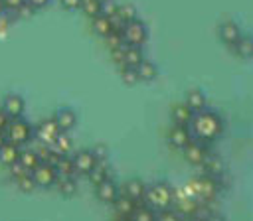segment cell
Instances as JSON below:
<instances>
[{
	"mask_svg": "<svg viewBox=\"0 0 253 221\" xmlns=\"http://www.w3.org/2000/svg\"><path fill=\"white\" fill-rule=\"evenodd\" d=\"M190 126H192V132H194V136L198 138V140H202V142H211L213 138H217L219 136V132H221V120L217 118V114H213V112H210V110H198L196 114H194V118H192V122H190Z\"/></svg>",
	"mask_w": 253,
	"mask_h": 221,
	"instance_id": "6da1fadb",
	"label": "cell"
},
{
	"mask_svg": "<svg viewBox=\"0 0 253 221\" xmlns=\"http://www.w3.org/2000/svg\"><path fill=\"white\" fill-rule=\"evenodd\" d=\"M217 182L211 178V176H204V178H198V180H192L186 187H184V193L194 197L198 203H211L217 195Z\"/></svg>",
	"mask_w": 253,
	"mask_h": 221,
	"instance_id": "7a4b0ae2",
	"label": "cell"
},
{
	"mask_svg": "<svg viewBox=\"0 0 253 221\" xmlns=\"http://www.w3.org/2000/svg\"><path fill=\"white\" fill-rule=\"evenodd\" d=\"M144 201L148 203V207H152L156 211L168 209V207H172V201H174V187L168 185L166 182H156L146 187Z\"/></svg>",
	"mask_w": 253,
	"mask_h": 221,
	"instance_id": "3957f363",
	"label": "cell"
},
{
	"mask_svg": "<svg viewBox=\"0 0 253 221\" xmlns=\"http://www.w3.org/2000/svg\"><path fill=\"white\" fill-rule=\"evenodd\" d=\"M4 134H6V140H8V142H12V144H16V146H22V144H26V142L32 138L34 126H32L28 120H24L22 116L10 118L8 126L4 128Z\"/></svg>",
	"mask_w": 253,
	"mask_h": 221,
	"instance_id": "277c9868",
	"label": "cell"
},
{
	"mask_svg": "<svg viewBox=\"0 0 253 221\" xmlns=\"http://www.w3.org/2000/svg\"><path fill=\"white\" fill-rule=\"evenodd\" d=\"M146 37H148V30H146V26L136 18V20H132V22H128V24H125V28H123V39H125V43L126 45H144V41H146Z\"/></svg>",
	"mask_w": 253,
	"mask_h": 221,
	"instance_id": "5b68a950",
	"label": "cell"
},
{
	"mask_svg": "<svg viewBox=\"0 0 253 221\" xmlns=\"http://www.w3.org/2000/svg\"><path fill=\"white\" fill-rule=\"evenodd\" d=\"M59 132H61V130H59L57 122L53 120V116H51V118H43V120L34 128L36 138H38L42 144H45V146H51Z\"/></svg>",
	"mask_w": 253,
	"mask_h": 221,
	"instance_id": "8992f818",
	"label": "cell"
},
{
	"mask_svg": "<svg viewBox=\"0 0 253 221\" xmlns=\"http://www.w3.org/2000/svg\"><path fill=\"white\" fill-rule=\"evenodd\" d=\"M30 174H32V178H34V182H36L38 187H47V185L55 184V180H57L55 168L49 166V164H43V162H40Z\"/></svg>",
	"mask_w": 253,
	"mask_h": 221,
	"instance_id": "52a82bcc",
	"label": "cell"
},
{
	"mask_svg": "<svg viewBox=\"0 0 253 221\" xmlns=\"http://www.w3.org/2000/svg\"><path fill=\"white\" fill-rule=\"evenodd\" d=\"M182 150H184V158H186L190 164H194V166H202L204 158L208 156L206 142H202V140H194V138H192Z\"/></svg>",
	"mask_w": 253,
	"mask_h": 221,
	"instance_id": "ba28073f",
	"label": "cell"
},
{
	"mask_svg": "<svg viewBox=\"0 0 253 221\" xmlns=\"http://www.w3.org/2000/svg\"><path fill=\"white\" fill-rule=\"evenodd\" d=\"M2 110H4L10 118H18V116H22L24 110H26V101H24L20 95L10 93V95H6L4 101H2Z\"/></svg>",
	"mask_w": 253,
	"mask_h": 221,
	"instance_id": "9c48e42d",
	"label": "cell"
},
{
	"mask_svg": "<svg viewBox=\"0 0 253 221\" xmlns=\"http://www.w3.org/2000/svg\"><path fill=\"white\" fill-rule=\"evenodd\" d=\"M71 160H73V168L77 174H89L93 166L97 164V158L93 156L91 150H79Z\"/></svg>",
	"mask_w": 253,
	"mask_h": 221,
	"instance_id": "30bf717a",
	"label": "cell"
},
{
	"mask_svg": "<svg viewBox=\"0 0 253 221\" xmlns=\"http://www.w3.org/2000/svg\"><path fill=\"white\" fill-rule=\"evenodd\" d=\"M217 36H219V39H221L223 43L233 45V43L241 37V32H239V26H237L235 22L225 20V22H221V24L217 26Z\"/></svg>",
	"mask_w": 253,
	"mask_h": 221,
	"instance_id": "8fae6325",
	"label": "cell"
},
{
	"mask_svg": "<svg viewBox=\"0 0 253 221\" xmlns=\"http://www.w3.org/2000/svg\"><path fill=\"white\" fill-rule=\"evenodd\" d=\"M95 193H97L99 201H103V203H113V201L117 199V195H119V185H117L111 178H107V180H103L101 184H97Z\"/></svg>",
	"mask_w": 253,
	"mask_h": 221,
	"instance_id": "7c38bea8",
	"label": "cell"
},
{
	"mask_svg": "<svg viewBox=\"0 0 253 221\" xmlns=\"http://www.w3.org/2000/svg\"><path fill=\"white\" fill-rule=\"evenodd\" d=\"M53 120L57 122L59 130L69 132V130H73L75 124H77V114H75L71 109H57L55 114H53Z\"/></svg>",
	"mask_w": 253,
	"mask_h": 221,
	"instance_id": "4fadbf2b",
	"label": "cell"
},
{
	"mask_svg": "<svg viewBox=\"0 0 253 221\" xmlns=\"http://www.w3.org/2000/svg\"><path fill=\"white\" fill-rule=\"evenodd\" d=\"M168 140L174 148H184L190 140H192V132L188 126H180V124H174L168 132Z\"/></svg>",
	"mask_w": 253,
	"mask_h": 221,
	"instance_id": "5bb4252c",
	"label": "cell"
},
{
	"mask_svg": "<svg viewBox=\"0 0 253 221\" xmlns=\"http://www.w3.org/2000/svg\"><path fill=\"white\" fill-rule=\"evenodd\" d=\"M113 205H115L117 215H121V217H132L134 209L138 207V201L130 199V197H128V195H125V193H119V195H117V199L113 201Z\"/></svg>",
	"mask_w": 253,
	"mask_h": 221,
	"instance_id": "9a60e30c",
	"label": "cell"
},
{
	"mask_svg": "<svg viewBox=\"0 0 253 221\" xmlns=\"http://www.w3.org/2000/svg\"><path fill=\"white\" fill-rule=\"evenodd\" d=\"M194 114L196 112L186 103H180V105H176L172 109V120H174V124H180V126H190Z\"/></svg>",
	"mask_w": 253,
	"mask_h": 221,
	"instance_id": "2e32d148",
	"label": "cell"
},
{
	"mask_svg": "<svg viewBox=\"0 0 253 221\" xmlns=\"http://www.w3.org/2000/svg\"><path fill=\"white\" fill-rule=\"evenodd\" d=\"M144 191H146V185H144L140 180H136V178L128 180V182L123 185V193H125V195H128L130 199L138 201V203L144 199Z\"/></svg>",
	"mask_w": 253,
	"mask_h": 221,
	"instance_id": "e0dca14e",
	"label": "cell"
},
{
	"mask_svg": "<svg viewBox=\"0 0 253 221\" xmlns=\"http://www.w3.org/2000/svg\"><path fill=\"white\" fill-rule=\"evenodd\" d=\"M18 156H20V146H16V144H12L8 140L0 146V164L12 166V164L18 162Z\"/></svg>",
	"mask_w": 253,
	"mask_h": 221,
	"instance_id": "ac0fdd59",
	"label": "cell"
},
{
	"mask_svg": "<svg viewBox=\"0 0 253 221\" xmlns=\"http://www.w3.org/2000/svg\"><path fill=\"white\" fill-rule=\"evenodd\" d=\"M231 47H233V53H235L237 57H241V59H249V57H253V37H245V36H241Z\"/></svg>",
	"mask_w": 253,
	"mask_h": 221,
	"instance_id": "d6986e66",
	"label": "cell"
},
{
	"mask_svg": "<svg viewBox=\"0 0 253 221\" xmlns=\"http://www.w3.org/2000/svg\"><path fill=\"white\" fill-rule=\"evenodd\" d=\"M194 112H198V110H204L206 109V95L200 91V89H192V91H188L186 93V101H184Z\"/></svg>",
	"mask_w": 253,
	"mask_h": 221,
	"instance_id": "ffe728a7",
	"label": "cell"
},
{
	"mask_svg": "<svg viewBox=\"0 0 253 221\" xmlns=\"http://www.w3.org/2000/svg\"><path fill=\"white\" fill-rule=\"evenodd\" d=\"M134 69H136L140 81H152V79H156V75H158L156 65H154L152 61H148V59H142Z\"/></svg>",
	"mask_w": 253,
	"mask_h": 221,
	"instance_id": "44dd1931",
	"label": "cell"
},
{
	"mask_svg": "<svg viewBox=\"0 0 253 221\" xmlns=\"http://www.w3.org/2000/svg\"><path fill=\"white\" fill-rule=\"evenodd\" d=\"M202 168H204V170L208 172V176H211V178H215V176H219V174L223 172V164H221V160H219L217 156L210 154V152H208V156L204 158Z\"/></svg>",
	"mask_w": 253,
	"mask_h": 221,
	"instance_id": "7402d4cb",
	"label": "cell"
},
{
	"mask_svg": "<svg viewBox=\"0 0 253 221\" xmlns=\"http://www.w3.org/2000/svg\"><path fill=\"white\" fill-rule=\"evenodd\" d=\"M142 59H144V53L140 45H125V65L136 67Z\"/></svg>",
	"mask_w": 253,
	"mask_h": 221,
	"instance_id": "603a6c76",
	"label": "cell"
},
{
	"mask_svg": "<svg viewBox=\"0 0 253 221\" xmlns=\"http://www.w3.org/2000/svg\"><path fill=\"white\" fill-rule=\"evenodd\" d=\"M18 164L24 166L28 172H32L38 164H40V156L36 150H20V156H18Z\"/></svg>",
	"mask_w": 253,
	"mask_h": 221,
	"instance_id": "cb8c5ba5",
	"label": "cell"
},
{
	"mask_svg": "<svg viewBox=\"0 0 253 221\" xmlns=\"http://www.w3.org/2000/svg\"><path fill=\"white\" fill-rule=\"evenodd\" d=\"M55 168V174L57 178H71L75 174V168H73V160L67 158L65 154H61V158L57 160V164L53 166Z\"/></svg>",
	"mask_w": 253,
	"mask_h": 221,
	"instance_id": "d4e9b609",
	"label": "cell"
},
{
	"mask_svg": "<svg viewBox=\"0 0 253 221\" xmlns=\"http://www.w3.org/2000/svg\"><path fill=\"white\" fill-rule=\"evenodd\" d=\"M91 20H93V32H95L97 36H101V37H105V36L113 30L111 18H107V16H103V14L95 16V18H91Z\"/></svg>",
	"mask_w": 253,
	"mask_h": 221,
	"instance_id": "484cf974",
	"label": "cell"
},
{
	"mask_svg": "<svg viewBox=\"0 0 253 221\" xmlns=\"http://www.w3.org/2000/svg\"><path fill=\"white\" fill-rule=\"evenodd\" d=\"M89 176V180H91V184H101L103 180H107L109 176H111V170L107 168V164L105 162H97L95 166H93V170L87 174Z\"/></svg>",
	"mask_w": 253,
	"mask_h": 221,
	"instance_id": "4316f807",
	"label": "cell"
},
{
	"mask_svg": "<svg viewBox=\"0 0 253 221\" xmlns=\"http://www.w3.org/2000/svg\"><path fill=\"white\" fill-rule=\"evenodd\" d=\"M115 16L123 22V24H128V22H132V20H136V8L132 6V4H121V6H117V12H115Z\"/></svg>",
	"mask_w": 253,
	"mask_h": 221,
	"instance_id": "83f0119b",
	"label": "cell"
},
{
	"mask_svg": "<svg viewBox=\"0 0 253 221\" xmlns=\"http://www.w3.org/2000/svg\"><path fill=\"white\" fill-rule=\"evenodd\" d=\"M51 148H53L55 152H59V154H67V152L71 150V136H69L67 132L61 130V132L57 134V138L53 140Z\"/></svg>",
	"mask_w": 253,
	"mask_h": 221,
	"instance_id": "f1b7e54d",
	"label": "cell"
},
{
	"mask_svg": "<svg viewBox=\"0 0 253 221\" xmlns=\"http://www.w3.org/2000/svg\"><path fill=\"white\" fill-rule=\"evenodd\" d=\"M130 219H132V221H156V213H154L152 207L138 203V207L134 209V213H132Z\"/></svg>",
	"mask_w": 253,
	"mask_h": 221,
	"instance_id": "f546056e",
	"label": "cell"
},
{
	"mask_svg": "<svg viewBox=\"0 0 253 221\" xmlns=\"http://www.w3.org/2000/svg\"><path fill=\"white\" fill-rule=\"evenodd\" d=\"M85 16L89 18H95L101 14V8H103V0H81V6H79Z\"/></svg>",
	"mask_w": 253,
	"mask_h": 221,
	"instance_id": "4dcf8cb0",
	"label": "cell"
},
{
	"mask_svg": "<svg viewBox=\"0 0 253 221\" xmlns=\"http://www.w3.org/2000/svg\"><path fill=\"white\" fill-rule=\"evenodd\" d=\"M105 41H107L109 51H111V49H117V47H123V45H125L123 32H119V30H111V32L105 36Z\"/></svg>",
	"mask_w": 253,
	"mask_h": 221,
	"instance_id": "1f68e13d",
	"label": "cell"
},
{
	"mask_svg": "<svg viewBox=\"0 0 253 221\" xmlns=\"http://www.w3.org/2000/svg\"><path fill=\"white\" fill-rule=\"evenodd\" d=\"M55 182H57V189H59L63 195H73L75 189H77V184H75L73 176H71V178H57Z\"/></svg>",
	"mask_w": 253,
	"mask_h": 221,
	"instance_id": "d6a6232c",
	"label": "cell"
},
{
	"mask_svg": "<svg viewBox=\"0 0 253 221\" xmlns=\"http://www.w3.org/2000/svg\"><path fill=\"white\" fill-rule=\"evenodd\" d=\"M121 79H123L126 85H134V83H138V81H140V79H138L136 69H134V67H130V65H123V67H121Z\"/></svg>",
	"mask_w": 253,
	"mask_h": 221,
	"instance_id": "836d02e7",
	"label": "cell"
},
{
	"mask_svg": "<svg viewBox=\"0 0 253 221\" xmlns=\"http://www.w3.org/2000/svg\"><path fill=\"white\" fill-rule=\"evenodd\" d=\"M16 182H18V187H20L22 191H34V189L38 187L36 182H34V178H32V174H26V176L18 178Z\"/></svg>",
	"mask_w": 253,
	"mask_h": 221,
	"instance_id": "e575fe53",
	"label": "cell"
},
{
	"mask_svg": "<svg viewBox=\"0 0 253 221\" xmlns=\"http://www.w3.org/2000/svg\"><path fill=\"white\" fill-rule=\"evenodd\" d=\"M156 221H182V217L172 207H168V209H160L156 213Z\"/></svg>",
	"mask_w": 253,
	"mask_h": 221,
	"instance_id": "d590c367",
	"label": "cell"
},
{
	"mask_svg": "<svg viewBox=\"0 0 253 221\" xmlns=\"http://www.w3.org/2000/svg\"><path fill=\"white\" fill-rule=\"evenodd\" d=\"M91 152H93V156L97 158V162H105V160L109 158V150H107L103 144H95Z\"/></svg>",
	"mask_w": 253,
	"mask_h": 221,
	"instance_id": "8d00e7d4",
	"label": "cell"
},
{
	"mask_svg": "<svg viewBox=\"0 0 253 221\" xmlns=\"http://www.w3.org/2000/svg\"><path fill=\"white\" fill-rule=\"evenodd\" d=\"M125 45H126V43H125ZM125 45H123V47H117V49H111V57H113V61H115L119 67L125 65Z\"/></svg>",
	"mask_w": 253,
	"mask_h": 221,
	"instance_id": "74e56055",
	"label": "cell"
},
{
	"mask_svg": "<svg viewBox=\"0 0 253 221\" xmlns=\"http://www.w3.org/2000/svg\"><path fill=\"white\" fill-rule=\"evenodd\" d=\"M115 12H117V4H113L111 0H109V2H107V0H103L101 14H103V16H107V18H111V16H115Z\"/></svg>",
	"mask_w": 253,
	"mask_h": 221,
	"instance_id": "f35d334b",
	"label": "cell"
},
{
	"mask_svg": "<svg viewBox=\"0 0 253 221\" xmlns=\"http://www.w3.org/2000/svg\"><path fill=\"white\" fill-rule=\"evenodd\" d=\"M2 2V6H4V10H12V12H16L26 0H0Z\"/></svg>",
	"mask_w": 253,
	"mask_h": 221,
	"instance_id": "ab89813d",
	"label": "cell"
},
{
	"mask_svg": "<svg viewBox=\"0 0 253 221\" xmlns=\"http://www.w3.org/2000/svg\"><path fill=\"white\" fill-rule=\"evenodd\" d=\"M10 168H12V176H14L16 180H18V178H22V176H26V174H30V172H28L24 166H20L18 162H16V164H12Z\"/></svg>",
	"mask_w": 253,
	"mask_h": 221,
	"instance_id": "60d3db41",
	"label": "cell"
},
{
	"mask_svg": "<svg viewBox=\"0 0 253 221\" xmlns=\"http://www.w3.org/2000/svg\"><path fill=\"white\" fill-rule=\"evenodd\" d=\"M59 2H61V6L67 8V10H75V8L81 6V0H59Z\"/></svg>",
	"mask_w": 253,
	"mask_h": 221,
	"instance_id": "b9f144b4",
	"label": "cell"
},
{
	"mask_svg": "<svg viewBox=\"0 0 253 221\" xmlns=\"http://www.w3.org/2000/svg\"><path fill=\"white\" fill-rule=\"evenodd\" d=\"M8 122H10V116L0 109V130H4V128L8 126Z\"/></svg>",
	"mask_w": 253,
	"mask_h": 221,
	"instance_id": "7bdbcfd3",
	"label": "cell"
},
{
	"mask_svg": "<svg viewBox=\"0 0 253 221\" xmlns=\"http://www.w3.org/2000/svg\"><path fill=\"white\" fill-rule=\"evenodd\" d=\"M26 2H28V4H30L34 10H36V8H43V6H45L49 0H26Z\"/></svg>",
	"mask_w": 253,
	"mask_h": 221,
	"instance_id": "ee69618b",
	"label": "cell"
},
{
	"mask_svg": "<svg viewBox=\"0 0 253 221\" xmlns=\"http://www.w3.org/2000/svg\"><path fill=\"white\" fill-rule=\"evenodd\" d=\"M204 221H223V217H221L219 213H215V211H213V213H211V215H208Z\"/></svg>",
	"mask_w": 253,
	"mask_h": 221,
	"instance_id": "f6af8a7d",
	"label": "cell"
},
{
	"mask_svg": "<svg viewBox=\"0 0 253 221\" xmlns=\"http://www.w3.org/2000/svg\"><path fill=\"white\" fill-rule=\"evenodd\" d=\"M182 221H202L200 217H196V215H192V217H184Z\"/></svg>",
	"mask_w": 253,
	"mask_h": 221,
	"instance_id": "bcb514c9",
	"label": "cell"
},
{
	"mask_svg": "<svg viewBox=\"0 0 253 221\" xmlns=\"http://www.w3.org/2000/svg\"><path fill=\"white\" fill-rule=\"evenodd\" d=\"M113 221H132V219H130V217H121V215H117Z\"/></svg>",
	"mask_w": 253,
	"mask_h": 221,
	"instance_id": "7dc6e473",
	"label": "cell"
},
{
	"mask_svg": "<svg viewBox=\"0 0 253 221\" xmlns=\"http://www.w3.org/2000/svg\"><path fill=\"white\" fill-rule=\"evenodd\" d=\"M6 142V134H4V130H0V146Z\"/></svg>",
	"mask_w": 253,
	"mask_h": 221,
	"instance_id": "c3c4849f",
	"label": "cell"
},
{
	"mask_svg": "<svg viewBox=\"0 0 253 221\" xmlns=\"http://www.w3.org/2000/svg\"><path fill=\"white\" fill-rule=\"evenodd\" d=\"M4 14V6H2V2H0V16Z\"/></svg>",
	"mask_w": 253,
	"mask_h": 221,
	"instance_id": "681fc988",
	"label": "cell"
}]
</instances>
